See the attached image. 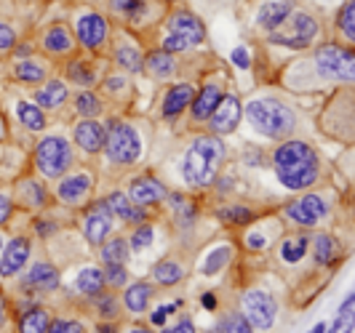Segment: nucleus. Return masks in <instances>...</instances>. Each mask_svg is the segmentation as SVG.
Wrapping results in <instances>:
<instances>
[{
  "instance_id": "obj_1",
  "label": "nucleus",
  "mask_w": 355,
  "mask_h": 333,
  "mask_svg": "<svg viewBox=\"0 0 355 333\" xmlns=\"http://www.w3.org/2000/svg\"><path fill=\"white\" fill-rule=\"evenodd\" d=\"M272 171L291 192H304L320 179V158L313 144L302 139H284L272 150Z\"/></svg>"
},
{
  "instance_id": "obj_2",
  "label": "nucleus",
  "mask_w": 355,
  "mask_h": 333,
  "mask_svg": "<svg viewBox=\"0 0 355 333\" xmlns=\"http://www.w3.org/2000/svg\"><path fill=\"white\" fill-rule=\"evenodd\" d=\"M225 155H227V147L219 136H214V134L196 136V141L187 147V152L182 158V168H179L184 184L193 190L211 187L222 163H225Z\"/></svg>"
},
{
  "instance_id": "obj_3",
  "label": "nucleus",
  "mask_w": 355,
  "mask_h": 333,
  "mask_svg": "<svg viewBox=\"0 0 355 333\" xmlns=\"http://www.w3.org/2000/svg\"><path fill=\"white\" fill-rule=\"evenodd\" d=\"M243 115L249 118L251 128L270 141L291 139L294 131H297V112L286 102L275 99V96L251 99L246 109H243Z\"/></svg>"
},
{
  "instance_id": "obj_4",
  "label": "nucleus",
  "mask_w": 355,
  "mask_h": 333,
  "mask_svg": "<svg viewBox=\"0 0 355 333\" xmlns=\"http://www.w3.org/2000/svg\"><path fill=\"white\" fill-rule=\"evenodd\" d=\"M142 150H144L142 136H139V131L128 123V120L115 118V120L107 123V139L102 152H105L107 160L112 165H121V168L137 165L139 158H142Z\"/></svg>"
},
{
  "instance_id": "obj_5",
  "label": "nucleus",
  "mask_w": 355,
  "mask_h": 333,
  "mask_svg": "<svg viewBox=\"0 0 355 333\" xmlns=\"http://www.w3.org/2000/svg\"><path fill=\"white\" fill-rule=\"evenodd\" d=\"M313 67L320 80L331 83H353L355 80V53L350 46L323 43L313 53Z\"/></svg>"
},
{
  "instance_id": "obj_6",
  "label": "nucleus",
  "mask_w": 355,
  "mask_h": 333,
  "mask_svg": "<svg viewBox=\"0 0 355 333\" xmlns=\"http://www.w3.org/2000/svg\"><path fill=\"white\" fill-rule=\"evenodd\" d=\"M320 35V21L307 11H291V17L286 19L284 24L272 33H267L270 43L275 46H284L291 51H302L310 48Z\"/></svg>"
},
{
  "instance_id": "obj_7",
  "label": "nucleus",
  "mask_w": 355,
  "mask_h": 333,
  "mask_svg": "<svg viewBox=\"0 0 355 333\" xmlns=\"http://www.w3.org/2000/svg\"><path fill=\"white\" fill-rule=\"evenodd\" d=\"M75 165V150L64 136H43L35 147V168L46 179H62Z\"/></svg>"
},
{
  "instance_id": "obj_8",
  "label": "nucleus",
  "mask_w": 355,
  "mask_h": 333,
  "mask_svg": "<svg viewBox=\"0 0 355 333\" xmlns=\"http://www.w3.org/2000/svg\"><path fill=\"white\" fill-rule=\"evenodd\" d=\"M331 213V200L323 192H304L302 197L284 206V216L297 227H318Z\"/></svg>"
},
{
  "instance_id": "obj_9",
  "label": "nucleus",
  "mask_w": 355,
  "mask_h": 333,
  "mask_svg": "<svg viewBox=\"0 0 355 333\" xmlns=\"http://www.w3.org/2000/svg\"><path fill=\"white\" fill-rule=\"evenodd\" d=\"M72 35L78 40V46H83L91 53H102L110 43V21L99 11H80L75 17Z\"/></svg>"
},
{
  "instance_id": "obj_10",
  "label": "nucleus",
  "mask_w": 355,
  "mask_h": 333,
  "mask_svg": "<svg viewBox=\"0 0 355 333\" xmlns=\"http://www.w3.org/2000/svg\"><path fill=\"white\" fill-rule=\"evenodd\" d=\"M241 315L249 320L251 328L270 331L275 325V317H278V301L267 291L249 288V291L241 294Z\"/></svg>"
},
{
  "instance_id": "obj_11",
  "label": "nucleus",
  "mask_w": 355,
  "mask_h": 333,
  "mask_svg": "<svg viewBox=\"0 0 355 333\" xmlns=\"http://www.w3.org/2000/svg\"><path fill=\"white\" fill-rule=\"evenodd\" d=\"M91 190H94V176L89 171H72V174L67 171L56 184V197L59 203L78 208L91 197Z\"/></svg>"
},
{
  "instance_id": "obj_12",
  "label": "nucleus",
  "mask_w": 355,
  "mask_h": 333,
  "mask_svg": "<svg viewBox=\"0 0 355 333\" xmlns=\"http://www.w3.org/2000/svg\"><path fill=\"white\" fill-rule=\"evenodd\" d=\"M241 118H243L241 99H238L235 93H225V96L219 99L216 109L211 112V118L206 120L209 134H214V136H227V134H232V131L238 128Z\"/></svg>"
},
{
  "instance_id": "obj_13",
  "label": "nucleus",
  "mask_w": 355,
  "mask_h": 333,
  "mask_svg": "<svg viewBox=\"0 0 355 333\" xmlns=\"http://www.w3.org/2000/svg\"><path fill=\"white\" fill-rule=\"evenodd\" d=\"M112 224H115V216L110 213L105 200H96L89 210H86V219H83V235L91 246H102L107 237L112 235Z\"/></svg>"
},
{
  "instance_id": "obj_14",
  "label": "nucleus",
  "mask_w": 355,
  "mask_h": 333,
  "mask_svg": "<svg viewBox=\"0 0 355 333\" xmlns=\"http://www.w3.org/2000/svg\"><path fill=\"white\" fill-rule=\"evenodd\" d=\"M59 288V269L49 262H35L21 278V294L35 296V294H51Z\"/></svg>"
},
{
  "instance_id": "obj_15",
  "label": "nucleus",
  "mask_w": 355,
  "mask_h": 333,
  "mask_svg": "<svg viewBox=\"0 0 355 333\" xmlns=\"http://www.w3.org/2000/svg\"><path fill=\"white\" fill-rule=\"evenodd\" d=\"M128 197H131L134 206H142V208L150 210V208H155V206H160V203L168 197V190H166L153 174H142V176H137V179H131V184H128Z\"/></svg>"
},
{
  "instance_id": "obj_16",
  "label": "nucleus",
  "mask_w": 355,
  "mask_h": 333,
  "mask_svg": "<svg viewBox=\"0 0 355 333\" xmlns=\"http://www.w3.org/2000/svg\"><path fill=\"white\" fill-rule=\"evenodd\" d=\"M40 48L53 59H70L78 51V40L67 24H51L40 35Z\"/></svg>"
},
{
  "instance_id": "obj_17",
  "label": "nucleus",
  "mask_w": 355,
  "mask_h": 333,
  "mask_svg": "<svg viewBox=\"0 0 355 333\" xmlns=\"http://www.w3.org/2000/svg\"><path fill=\"white\" fill-rule=\"evenodd\" d=\"M105 139H107V125L99 123L96 118H83L80 123L72 125V141L86 155H99L105 150Z\"/></svg>"
},
{
  "instance_id": "obj_18",
  "label": "nucleus",
  "mask_w": 355,
  "mask_h": 333,
  "mask_svg": "<svg viewBox=\"0 0 355 333\" xmlns=\"http://www.w3.org/2000/svg\"><path fill=\"white\" fill-rule=\"evenodd\" d=\"M30 253H33L30 237L19 235L14 240H8L0 251V278H17L24 269V264L30 262Z\"/></svg>"
},
{
  "instance_id": "obj_19",
  "label": "nucleus",
  "mask_w": 355,
  "mask_h": 333,
  "mask_svg": "<svg viewBox=\"0 0 355 333\" xmlns=\"http://www.w3.org/2000/svg\"><path fill=\"white\" fill-rule=\"evenodd\" d=\"M166 30L174 33V35H182L184 40H190L193 46L206 43V27H203V21L193 11H187V8L171 11V17L166 19Z\"/></svg>"
},
{
  "instance_id": "obj_20",
  "label": "nucleus",
  "mask_w": 355,
  "mask_h": 333,
  "mask_svg": "<svg viewBox=\"0 0 355 333\" xmlns=\"http://www.w3.org/2000/svg\"><path fill=\"white\" fill-rule=\"evenodd\" d=\"M225 96V91L219 83H206V86L196 91V96H193V102H190V120L193 125H206V120L211 118V112L216 109L219 105V99Z\"/></svg>"
},
{
  "instance_id": "obj_21",
  "label": "nucleus",
  "mask_w": 355,
  "mask_h": 333,
  "mask_svg": "<svg viewBox=\"0 0 355 333\" xmlns=\"http://www.w3.org/2000/svg\"><path fill=\"white\" fill-rule=\"evenodd\" d=\"M196 96V86L193 83H174L163 93V102H160V118L163 120H177L179 115H184V109L190 107Z\"/></svg>"
},
{
  "instance_id": "obj_22",
  "label": "nucleus",
  "mask_w": 355,
  "mask_h": 333,
  "mask_svg": "<svg viewBox=\"0 0 355 333\" xmlns=\"http://www.w3.org/2000/svg\"><path fill=\"white\" fill-rule=\"evenodd\" d=\"M64 78L78 88H94L102 80V72H99L96 62L83 59V56H70L64 64Z\"/></svg>"
},
{
  "instance_id": "obj_23",
  "label": "nucleus",
  "mask_w": 355,
  "mask_h": 333,
  "mask_svg": "<svg viewBox=\"0 0 355 333\" xmlns=\"http://www.w3.org/2000/svg\"><path fill=\"white\" fill-rule=\"evenodd\" d=\"M107 208H110V213L115 216V219H121L123 224H142V222H147V208H142V206H134L131 203V197L125 192H110L105 197Z\"/></svg>"
},
{
  "instance_id": "obj_24",
  "label": "nucleus",
  "mask_w": 355,
  "mask_h": 333,
  "mask_svg": "<svg viewBox=\"0 0 355 333\" xmlns=\"http://www.w3.org/2000/svg\"><path fill=\"white\" fill-rule=\"evenodd\" d=\"M35 105L40 109H62V107L70 102V88L64 80L59 78H46L43 86L35 88Z\"/></svg>"
},
{
  "instance_id": "obj_25",
  "label": "nucleus",
  "mask_w": 355,
  "mask_h": 333,
  "mask_svg": "<svg viewBox=\"0 0 355 333\" xmlns=\"http://www.w3.org/2000/svg\"><path fill=\"white\" fill-rule=\"evenodd\" d=\"M291 11H294V0H267L257 11V27L265 33H272L291 17Z\"/></svg>"
},
{
  "instance_id": "obj_26",
  "label": "nucleus",
  "mask_w": 355,
  "mask_h": 333,
  "mask_svg": "<svg viewBox=\"0 0 355 333\" xmlns=\"http://www.w3.org/2000/svg\"><path fill=\"white\" fill-rule=\"evenodd\" d=\"M112 59L115 64L128 75H137L144 70V53L137 43H131L128 37H118L115 46H112Z\"/></svg>"
},
{
  "instance_id": "obj_27",
  "label": "nucleus",
  "mask_w": 355,
  "mask_h": 333,
  "mask_svg": "<svg viewBox=\"0 0 355 333\" xmlns=\"http://www.w3.org/2000/svg\"><path fill=\"white\" fill-rule=\"evenodd\" d=\"M19 331L21 333H46L51 325V312L35 301H24L19 309Z\"/></svg>"
},
{
  "instance_id": "obj_28",
  "label": "nucleus",
  "mask_w": 355,
  "mask_h": 333,
  "mask_svg": "<svg viewBox=\"0 0 355 333\" xmlns=\"http://www.w3.org/2000/svg\"><path fill=\"white\" fill-rule=\"evenodd\" d=\"M153 282L137 280V282H125L123 285V307L131 315H142L150 309V301H153Z\"/></svg>"
},
{
  "instance_id": "obj_29",
  "label": "nucleus",
  "mask_w": 355,
  "mask_h": 333,
  "mask_svg": "<svg viewBox=\"0 0 355 333\" xmlns=\"http://www.w3.org/2000/svg\"><path fill=\"white\" fill-rule=\"evenodd\" d=\"M14 195H17L19 206L33 210H40L49 203V192H46L43 181H37V179H21L17 184V190H14Z\"/></svg>"
},
{
  "instance_id": "obj_30",
  "label": "nucleus",
  "mask_w": 355,
  "mask_h": 333,
  "mask_svg": "<svg viewBox=\"0 0 355 333\" xmlns=\"http://www.w3.org/2000/svg\"><path fill=\"white\" fill-rule=\"evenodd\" d=\"M144 70L150 72L155 80H168L177 75V59L174 53L163 51V48H155V51L144 53Z\"/></svg>"
},
{
  "instance_id": "obj_31",
  "label": "nucleus",
  "mask_w": 355,
  "mask_h": 333,
  "mask_svg": "<svg viewBox=\"0 0 355 333\" xmlns=\"http://www.w3.org/2000/svg\"><path fill=\"white\" fill-rule=\"evenodd\" d=\"M46 78H49V64L35 59V56L19 59L14 64V80L24 83V86H40Z\"/></svg>"
},
{
  "instance_id": "obj_32",
  "label": "nucleus",
  "mask_w": 355,
  "mask_h": 333,
  "mask_svg": "<svg viewBox=\"0 0 355 333\" xmlns=\"http://www.w3.org/2000/svg\"><path fill=\"white\" fill-rule=\"evenodd\" d=\"M75 294H80V296L86 298H94L99 296L102 291H105V272L99 269V267H83L80 272H78V278H75Z\"/></svg>"
},
{
  "instance_id": "obj_33",
  "label": "nucleus",
  "mask_w": 355,
  "mask_h": 333,
  "mask_svg": "<svg viewBox=\"0 0 355 333\" xmlns=\"http://www.w3.org/2000/svg\"><path fill=\"white\" fill-rule=\"evenodd\" d=\"M310 246H313V262L318 267H331L337 262V253H339V243L337 237L326 235V232H315L310 237Z\"/></svg>"
},
{
  "instance_id": "obj_34",
  "label": "nucleus",
  "mask_w": 355,
  "mask_h": 333,
  "mask_svg": "<svg viewBox=\"0 0 355 333\" xmlns=\"http://www.w3.org/2000/svg\"><path fill=\"white\" fill-rule=\"evenodd\" d=\"M72 109L80 115V118H99L105 112V102L102 96L94 91V88H80L75 96H72Z\"/></svg>"
},
{
  "instance_id": "obj_35",
  "label": "nucleus",
  "mask_w": 355,
  "mask_h": 333,
  "mask_svg": "<svg viewBox=\"0 0 355 333\" xmlns=\"http://www.w3.org/2000/svg\"><path fill=\"white\" fill-rule=\"evenodd\" d=\"M107 8L112 17L123 19L128 24H139L147 14V0H107Z\"/></svg>"
},
{
  "instance_id": "obj_36",
  "label": "nucleus",
  "mask_w": 355,
  "mask_h": 333,
  "mask_svg": "<svg viewBox=\"0 0 355 333\" xmlns=\"http://www.w3.org/2000/svg\"><path fill=\"white\" fill-rule=\"evenodd\" d=\"M131 256V248L123 235H115V237H107L105 243L99 246V259L102 264H125Z\"/></svg>"
},
{
  "instance_id": "obj_37",
  "label": "nucleus",
  "mask_w": 355,
  "mask_h": 333,
  "mask_svg": "<svg viewBox=\"0 0 355 333\" xmlns=\"http://www.w3.org/2000/svg\"><path fill=\"white\" fill-rule=\"evenodd\" d=\"M216 219L222 224H230V227H249L251 222L257 219V213L249 206H241V203H230V206H219L216 208Z\"/></svg>"
},
{
  "instance_id": "obj_38",
  "label": "nucleus",
  "mask_w": 355,
  "mask_h": 333,
  "mask_svg": "<svg viewBox=\"0 0 355 333\" xmlns=\"http://www.w3.org/2000/svg\"><path fill=\"white\" fill-rule=\"evenodd\" d=\"M310 251V235H291L281 243V262L284 264H300Z\"/></svg>"
},
{
  "instance_id": "obj_39",
  "label": "nucleus",
  "mask_w": 355,
  "mask_h": 333,
  "mask_svg": "<svg viewBox=\"0 0 355 333\" xmlns=\"http://www.w3.org/2000/svg\"><path fill=\"white\" fill-rule=\"evenodd\" d=\"M17 120L24 125L27 131H33V134H35V131H43L46 123H49V120H46V109H40L35 102H19Z\"/></svg>"
},
{
  "instance_id": "obj_40",
  "label": "nucleus",
  "mask_w": 355,
  "mask_h": 333,
  "mask_svg": "<svg viewBox=\"0 0 355 333\" xmlns=\"http://www.w3.org/2000/svg\"><path fill=\"white\" fill-rule=\"evenodd\" d=\"M230 259H232V246H216L214 251H209L206 256H203V262H200V267H198V272L200 275H216V272H222L227 264H230Z\"/></svg>"
},
{
  "instance_id": "obj_41",
  "label": "nucleus",
  "mask_w": 355,
  "mask_h": 333,
  "mask_svg": "<svg viewBox=\"0 0 355 333\" xmlns=\"http://www.w3.org/2000/svg\"><path fill=\"white\" fill-rule=\"evenodd\" d=\"M184 278V267L177 262V259H163L153 267V280L163 285V288H171V285H177L179 280Z\"/></svg>"
},
{
  "instance_id": "obj_42",
  "label": "nucleus",
  "mask_w": 355,
  "mask_h": 333,
  "mask_svg": "<svg viewBox=\"0 0 355 333\" xmlns=\"http://www.w3.org/2000/svg\"><path fill=\"white\" fill-rule=\"evenodd\" d=\"M171 197V208H174V216H177V224L179 227H193L198 219V208L193 200L182 197V195H168Z\"/></svg>"
},
{
  "instance_id": "obj_43",
  "label": "nucleus",
  "mask_w": 355,
  "mask_h": 333,
  "mask_svg": "<svg viewBox=\"0 0 355 333\" xmlns=\"http://www.w3.org/2000/svg\"><path fill=\"white\" fill-rule=\"evenodd\" d=\"M337 27L339 33H342V37H345V43L350 46L355 40V0H345V6L339 8Z\"/></svg>"
},
{
  "instance_id": "obj_44",
  "label": "nucleus",
  "mask_w": 355,
  "mask_h": 333,
  "mask_svg": "<svg viewBox=\"0 0 355 333\" xmlns=\"http://www.w3.org/2000/svg\"><path fill=\"white\" fill-rule=\"evenodd\" d=\"M355 328V294L342 301V307H339V315L337 320L331 323V333H342V331H353Z\"/></svg>"
},
{
  "instance_id": "obj_45",
  "label": "nucleus",
  "mask_w": 355,
  "mask_h": 333,
  "mask_svg": "<svg viewBox=\"0 0 355 333\" xmlns=\"http://www.w3.org/2000/svg\"><path fill=\"white\" fill-rule=\"evenodd\" d=\"M94 307H96L99 320H118L121 317V301H118L115 294L102 291L99 296H94Z\"/></svg>"
},
{
  "instance_id": "obj_46",
  "label": "nucleus",
  "mask_w": 355,
  "mask_h": 333,
  "mask_svg": "<svg viewBox=\"0 0 355 333\" xmlns=\"http://www.w3.org/2000/svg\"><path fill=\"white\" fill-rule=\"evenodd\" d=\"M153 240H155V227L142 222V224H137L134 235L128 237V248L137 251V253H142V251H147V248L153 246Z\"/></svg>"
},
{
  "instance_id": "obj_47",
  "label": "nucleus",
  "mask_w": 355,
  "mask_h": 333,
  "mask_svg": "<svg viewBox=\"0 0 355 333\" xmlns=\"http://www.w3.org/2000/svg\"><path fill=\"white\" fill-rule=\"evenodd\" d=\"M214 331H219V333H249L251 325H249V320L241 315V312H230V315H225V317H219V320H216Z\"/></svg>"
},
{
  "instance_id": "obj_48",
  "label": "nucleus",
  "mask_w": 355,
  "mask_h": 333,
  "mask_svg": "<svg viewBox=\"0 0 355 333\" xmlns=\"http://www.w3.org/2000/svg\"><path fill=\"white\" fill-rule=\"evenodd\" d=\"M102 272H105V285L110 291H121L125 282H128V269H125V264H105Z\"/></svg>"
},
{
  "instance_id": "obj_49",
  "label": "nucleus",
  "mask_w": 355,
  "mask_h": 333,
  "mask_svg": "<svg viewBox=\"0 0 355 333\" xmlns=\"http://www.w3.org/2000/svg\"><path fill=\"white\" fill-rule=\"evenodd\" d=\"M102 88L110 96H125L131 91V80L125 78L123 72H112V75H107L105 80H102Z\"/></svg>"
},
{
  "instance_id": "obj_50",
  "label": "nucleus",
  "mask_w": 355,
  "mask_h": 333,
  "mask_svg": "<svg viewBox=\"0 0 355 333\" xmlns=\"http://www.w3.org/2000/svg\"><path fill=\"white\" fill-rule=\"evenodd\" d=\"M270 240H272V235L265 227H249V232L243 235V246L249 251H265L270 248Z\"/></svg>"
},
{
  "instance_id": "obj_51",
  "label": "nucleus",
  "mask_w": 355,
  "mask_h": 333,
  "mask_svg": "<svg viewBox=\"0 0 355 333\" xmlns=\"http://www.w3.org/2000/svg\"><path fill=\"white\" fill-rule=\"evenodd\" d=\"M160 48L168 53H182V51H190V48H196L190 40H184L182 35H174V33H168V35L163 37V43H160Z\"/></svg>"
},
{
  "instance_id": "obj_52",
  "label": "nucleus",
  "mask_w": 355,
  "mask_h": 333,
  "mask_svg": "<svg viewBox=\"0 0 355 333\" xmlns=\"http://www.w3.org/2000/svg\"><path fill=\"white\" fill-rule=\"evenodd\" d=\"M49 331L51 333H80V331H86V325H83L80 320H64V317H56V320H51Z\"/></svg>"
},
{
  "instance_id": "obj_53",
  "label": "nucleus",
  "mask_w": 355,
  "mask_h": 333,
  "mask_svg": "<svg viewBox=\"0 0 355 333\" xmlns=\"http://www.w3.org/2000/svg\"><path fill=\"white\" fill-rule=\"evenodd\" d=\"M19 43V35H17V30L8 24V21H3L0 19V51L6 53V51H11L14 46Z\"/></svg>"
},
{
  "instance_id": "obj_54",
  "label": "nucleus",
  "mask_w": 355,
  "mask_h": 333,
  "mask_svg": "<svg viewBox=\"0 0 355 333\" xmlns=\"http://www.w3.org/2000/svg\"><path fill=\"white\" fill-rule=\"evenodd\" d=\"M179 307L177 304H160L158 309H155V312H153V315H150V323H153V325H155V328H163V325H166V323H168V317L174 315V312H177Z\"/></svg>"
},
{
  "instance_id": "obj_55",
  "label": "nucleus",
  "mask_w": 355,
  "mask_h": 333,
  "mask_svg": "<svg viewBox=\"0 0 355 333\" xmlns=\"http://www.w3.org/2000/svg\"><path fill=\"white\" fill-rule=\"evenodd\" d=\"M14 216V197L11 192H0V227L8 224Z\"/></svg>"
},
{
  "instance_id": "obj_56",
  "label": "nucleus",
  "mask_w": 355,
  "mask_h": 333,
  "mask_svg": "<svg viewBox=\"0 0 355 333\" xmlns=\"http://www.w3.org/2000/svg\"><path fill=\"white\" fill-rule=\"evenodd\" d=\"M232 64H235V67H241V70H249L251 56H249V51H246L243 46H238V48L232 51Z\"/></svg>"
},
{
  "instance_id": "obj_57",
  "label": "nucleus",
  "mask_w": 355,
  "mask_h": 333,
  "mask_svg": "<svg viewBox=\"0 0 355 333\" xmlns=\"http://www.w3.org/2000/svg\"><path fill=\"white\" fill-rule=\"evenodd\" d=\"M56 229L59 227H56V222H51V219H35V235H40V237H49Z\"/></svg>"
},
{
  "instance_id": "obj_58",
  "label": "nucleus",
  "mask_w": 355,
  "mask_h": 333,
  "mask_svg": "<svg viewBox=\"0 0 355 333\" xmlns=\"http://www.w3.org/2000/svg\"><path fill=\"white\" fill-rule=\"evenodd\" d=\"M171 331H174V333H193V331H196V323H193L190 317H182V320H179Z\"/></svg>"
},
{
  "instance_id": "obj_59",
  "label": "nucleus",
  "mask_w": 355,
  "mask_h": 333,
  "mask_svg": "<svg viewBox=\"0 0 355 333\" xmlns=\"http://www.w3.org/2000/svg\"><path fill=\"white\" fill-rule=\"evenodd\" d=\"M11 51H14V56H17V59H27V56H35V53H33V46H30V43H21V46H14V48H11Z\"/></svg>"
},
{
  "instance_id": "obj_60",
  "label": "nucleus",
  "mask_w": 355,
  "mask_h": 333,
  "mask_svg": "<svg viewBox=\"0 0 355 333\" xmlns=\"http://www.w3.org/2000/svg\"><path fill=\"white\" fill-rule=\"evenodd\" d=\"M8 323V301H6V294H3V288H0V328Z\"/></svg>"
},
{
  "instance_id": "obj_61",
  "label": "nucleus",
  "mask_w": 355,
  "mask_h": 333,
  "mask_svg": "<svg viewBox=\"0 0 355 333\" xmlns=\"http://www.w3.org/2000/svg\"><path fill=\"white\" fill-rule=\"evenodd\" d=\"M200 304H203V309H209V312H214V309H216V296H214L211 291H206V294L200 296Z\"/></svg>"
},
{
  "instance_id": "obj_62",
  "label": "nucleus",
  "mask_w": 355,
  "mask_h": 333,
  "mask_svg": "<svg viewBox=\"0 0 355 333\" xmlns=\"http://www.w3.org/2000/svg\"><path fill=\"white\" fill-rule=\"evenodd\" d=\"M216 184H219V192H230V190H232V176H222Z\"/></svg>"
},
{
  "instance_id": "obj_63",
  "label": "nucleus",
  "mask_w": 355,
  "mask_h": 333,
  "mask_svg": "<svg viewBox=\"0 0 355 333\" xmlns=\"http://www.w3.org/2000/svg\"><path fill=\"white\" fill-rule=\"evenodd\" d=\"M326 328H329V325H326V323H318V325H315V328H313V333H323V331H326Z\"/></svg>"
},
{
  "instance_id": "obj_64",
  "label": "nucleus",
  "mask_w": 355,
  "mask_h": 333,
  "mask_svg": "<svg viewBox=\"0 0 355 333\" xmlns=\"http://www.w3.org/2000/svg\"><path fill=\"white\" fill-rule=\"evenodd\" d=\"M3 246H6V243H3V235H0V251H3Z\"/></svg>"
}]
</instances>
